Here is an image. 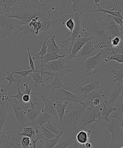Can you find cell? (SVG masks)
Instances as JSON below:
<instances>
[{"label": "cell", "mask_w": 123, "mask_h": 148, "mask_svg": "<svg viewBox=\"0 0 123 148\" xmlns=\"http://www.w3.org/2000/svg\"><path fill=\"white\" fill-rule=\"evenodd\" d=\"M101 43L91 39L87 41L77 53L76 57L78 60L89 58L98 53L100 51Z\"/></svg>", "instance_id": "obj_7"}, {"label": "cell", "mask_w": 123, "mask_h": 148, "mask_svg": "<svg viewBox=\"0 0 123 148\" xmlns=\"http://www.w3.org/2000/svg\"><path fill=\"white\" fill-rule=\"evenodd\" d=\"M0 26L6 33L13 27L11 23L10 18L7 17L3 12L0 13Z\"/></svg>", "instance_id": "obj_27"}, {"label": "cell", "mask_w": 123, "mask_h": 148, "mask_svg": "<svg viewBox=\"0 0 123 148\" xmlns=\"http://www.w3.org/2000/svg\"><path fill=\"white\" fill-rule=\"evenodd\" d=\"M82 23L85 32L84 36H91V39L103 45V47L110 46L112 38L106 30L104 20L97 21L89 14H86Z\"/></svg>", "instance_id": "obj_2"}, {"label": "cell", "mask_w": 123, "mask_h": 148, "mask_svg": "<svg viewBox=\"0 0 123 148\" xmlns=\"http://www.w3.org/2000/svg\"><path fill=\"white\" fill-rule=\"evenodd\" d=\"M85 107L80 103L69 101L65 109L64 117L59 123L64 133H75L77 123L80 119Z\"/></svg>", "instance_id": "obj_3"}, {"label": "cell", "mask_w": 123, "mask_h": 148, "mask_svg": "<svg viewBox=\"0 0 123 148\" xmlns=\"http://www.w3.org/2000/svg\"><path fill=\"white\" fill-rule=\"evenodd\" d=\"M5 34H6V32L5 30L0 26V40L5 36Z\"/></svg>", "instance_id": "obj_53"}, {"label": "cell", "mask_w": 123, "mask_h": 148, "mask_svg": "<svg viewBox=\"0 0 123 148\" xmlns=\"http://www.w3.org/2000/svg\"><path fill=\"white\" fill-rule=\"evenodd\" d=\"M66 25L67 28L70 31V32L69 33L72 32L74 29V26H75V23H74V21L73 20L72 18H70L69 19L66 21Z\"/></svg>", "instance_id": "obj_45"}, {"label": "cell", "mask_w": 123, "mask_h": 148, "mask_svg": "<svg viewBox=\"0 0 123 148\" xmlns=\"http://www.w3.org/2000/svg\"><path fill=\"white\" fill-rule=\"evenodd\" d=\"M118 99L121 102V105H122L123 104V92L122 94L120 95Z\"/></svg>", "instance_id": "obj_56"}, {"label": "cell", "mask_w": 123, "mask_h": 148, "mask_svg": "<svg viewBox=\"0 0 123 148\" xmlns=\"http://www.w3.org/2000/svg\"><path fill=\"white\" fill-rule=\"evenodd\" d=\"M85 148H93V146H92V144L90 143V142H86L85 144Z\"/></svg>", "instance_id": "obj_55"}, {"label": "cell", "mask_w": 123, "mask_h": 148, "mask_svg": "<svg viewBox=\"0 0 123 148\" xmlns=\"http://www.w3.org/2000/svg\"><path fill=\"white\" fill-rule=\"evenodd\" d=\"M75 26L72 32L70 34V40L71 44L75 41L76 38L82 32L83 29L82 21L80 18L79 15H76L74 17Z\"/></svg>", "instance_id": "obj_15"}, {"label": "cell", "mask_w": 123, "mask_h": 148, "mask_svg": "<svg viewBox=\"0 0 123 148\" xmlns=\"http://www.w3.org/2000/svg\"><path fill=\"white\" fill-rule=\"evenodd\" d=\"M104 22L106 30L111 38L119 36L123 39V30L121 29V27L119 26L111 15L108 14Z\"/></svg>", "instance_id": "obj_11"}, {"label": "cell", "mask_w": 123, "mask_h": 148, "mask_svg": "<svg viewBox=\"0 0 123 148\" xmlns=\"http://www.w3.org/2000/svg\"><path fill=\"white\" fill-rule=\"evenodd\" d=\"M10 100V104L14 108L18 123L21 124L24 127L33 125L34 122L30 121L26 116L25 110L27 106H24L22 103L17 101L16 99L11 100V97Z\"/></svg>", "instance_id": "obj_8"}, {"label": "cell", "mask_w": 123, "mask_h": 148, "mask_svg": "<svg viewBox=\"0 0 123 148\" xmlns=\"http://www.w3.org/2000/svg\"><path fill=\"white\" fill-rule=\"evenodd\" d=\"M103 101V100H101L98 98H96L93 100L92 104L94 106L97 107V106H99L100 104H102Z\"/></svg>", "instance_id": "obj_49"}, {"label": "cell", "mask_w": 123, "mask_h": 148, "mask_svg": "<svg viewBox=\"0 0 123 148\" xmlns=\"http://www.w3.org/2000/svg\"><path fill=\"white\" fill-rule=\"evenodd\" d=\"M43 73L49 75V73L45 71H42L41 70H36L30 73L29 74L32 77L34 80V86L35 87H37L40 84H42L44 86L45 80L42 78Z\"/></svg>", "instance_id": "obj_26"}, {"label": "cell", "mask_w": 123, "mask_h": 148, "mask_svg": "<svg viewBox=\"0 0 123 148\" xmlns=\"http://www.w3.org/2000/svg\"><path fill=\"white\" fill-rule=\"evenodd\" d=\"M5 10H4L3 4L0 3V13L3 12L4 13Z\"/></svg>", "instance_id": "obj_57"}, {"label": "cell", "mask_w": 123, "mask_h": 148, "mask_svg": "<svg viewBox=\"0 0 123 148\" xmlns=\"http://www.w3.org/2000/svg\"><path fill=\"white\" fill-rule=\"evenodd\" d=\"M54 79L51 83H49L47 88L52 89L53 91H54L55 88L57 87H60L66 90V88L64 85L58 77V74L54 75Z\"/></svg>", "instance_id": "obj_31"}, {"label": "cell", "mask_w": 123, "mask_h": 148, "mask_svg": "<svg viewBox=\"0 0 123 148\" xmlns=\"http://www.w3.org/2000/svg\"></svg>", "instance_id": "obj_63"}, {"label": "cell", "mask_w": 123, "mask_h": 148, "mask_svg": "<svg viewBox=\"0 0 123 148\" xmlns=\"http://www.w3.org/2000/svg\"><path fill=\"white\" fill-rule=\"evenodd\" d=\"M24 86L25 87V90L24 91H21L22 93L25 94L30 95L31 91V88L30 87H28V83H25L24 84Z\"/></svg>", "instance_id": "obj_50"}, {"label": "cell", "mask_w": 123, "mask_h": 148, "mask_svg": "<svg viewBox=\"0 0 123 148\" xmlns=\"http://www.w3.org/2000/svg\"><path fill=\"white\" fill-rule=\"evenodd\" d=\"M21 79H19L18 81V92H17V94L16 95H11L10 96V97H15L16 98L18 99V100H19V101L20 102L22 101V97L23 96H24V95L25 94H24V93H23L21 92L20 90L19 89V84L20 82Z\"/></svg>", "instance_id": "obj_43"}, {"label": "cell", "mask_w": 123, "mask_h": 148, "mask_svg": "<svg viewBox=\"0 0 123 148\" xmlns=\"http://www.w3.org/2000/svg\"><path fill=\"white\" fill-rule=\"evenodd\" d=\"M22 100V101L25 103H28L31 100L30 96L28 94H24L23 96Z\"/></svg>", "instance_id": "obj_51"}, {"label": "cell", "mask_w": 123, "mask_h": 148, "mask_svg": "<svg viewBox=\"0 0 123 148\" xmlns=\"http://www.w3.org/2000/svg\"><path fill=\"white\" fill-rule=\"evenodd\" d=\"M118 107L119 108L120 110H121V111L122 112V117L121 118H120L118 117V116L116 115H115L114 114V117H117V119H118L120 121V123L119 124L120 125V126L121 127H122L123 129V108L122 106H119Z\"/></svg>", "instance_id": "obj_48"}, {"label": "cell", "mask_w": 123, "mask_h": 148, "mask_svg": "<svg viewBox=\"0 0 123 148\" xmlns=\"http://www.w3.org/2000/svg\"><path fill=\"white\" fill-rule=\"evenodd\" d=\"M101 105L103 106V108L101 114L100 116L104 119V120L108 121L109 115L112 111L117 110V109L115 107H114L107 100H105L103 101Z\"/></svg>", "instance_id": "obj_24"}, {"label": "cell", "mask_w": 123, "mask_h": 148, "mask_svg": "<svg viewBox=\"0 0 123 148\" xmlns=\"http://www.w3.org/2000/svg\"><path fill=\"white\" fill-rule=\"evenodd\" d=\"M47 39V38H45L44 39L39 41V43L42 45V48L39 52L38 53L36 54V55L43 56L47 53V45L46 44V42Z\"/></svg>", "instance_id": "obj_40"}, {"label": "cell", "mask_w": 123, "mask_h": 148, "mask_svg": "<svg viewBox=\"0 0 123 148\" xmlns=\"http://www.w3.org/2000/svg\"><path fill=\"white\" fill-rule=\"evenodd\" d=\"M12 74V73H10L9 72L7 71V75L6 77L2 79V80L7 79L8 80V81H9V83H8L7 86L5 88V90H4V91H5V90L7 88L8 86H9L12 82H14L16 83L18 82V80L15 79L14 78Z\"/></svg>", "instance_id": "obj_41"}, {"label": "cell", "mask_w": 123, "mask_h": 148, "mask_svg": "<svg viewBox=\"0 0 123 148\" xmlns=\"http://www.w3.org/2000/svg\"><path fill=\"white\" fill-rule=\"evenodd\" d=\"M91 129L88 130V132L85 131L81 130L77 134L76 138L78 143L84 144L89 141L90 137V133Z\"/></svg>", "instance_id": "obj_29"}, {"label": "cell", "mask_w": 123, "mask_h": 148, "mask_svg": "<svg viewBox=\"0 0 123 148\" xmlns=\"http://www.w3.org/2000/svg\"><path fill=\"white\" fill-rule=\"evenodd\" d=\"M38 139V138H34L33 139H31V143H32L33 147L34 148L36 147V141Z\"/></svg>", "instance_id": "obj_54"}, {"label": "cell", "mask_w": 123, "mask_h": 148, "mask_svg": "<svg viewBox=\"0 0 123 148\" xmlns=\"http://www.w3.org/2000/svg\"><path fill=\"white\" fill-rule=\"evenodd\" d=\"M54 35L51 37L49 39H47L46 44L47 45V52L52 53L61 55L62 53H64V49L62 47H58L56 44L54 40Z\"/></svg>", "instance_id": "obj_18"}, {"label": "cell", "mask_w": 123, "mask_h": 148, "mask_svg": "<svg viewBox=\"0 0 123 148\" xmlns=\"http://www.w3.org/2000/svg\"><path fill=\"white\" fill-rule=\"evenodd\" d=\"M0 88H1V85L0 84Z\"/></svg>", "instance_id": "obj_61"}, {"label": "cell", "mask_w": 123, "mask_h": 148, "mask_svg": "<svg viewBox=\"0 0 123 148\" xmlns=\"http://www.w3.org/2000/svg\"><path fill=\"white\" fill-rule=\"evenodd\" d=\"M62 58L49 61L41 64V71L49 73V75H54L58 73L64 74L70 70V67L65 64Z\"/></svg>", "instance_id": "obj_6"}, {"label": "cell", "mask_w": 123, "mask_h": 148, "mask_svg": "<svg viewBox=\"0 0 123 148\" xmlns=\"http://www.w3.org/2000/svg\"><path fill=\"white\" fill-rule=\"evenodd\" d=\"M99 87V82L98 80L91 79L89 84L83 87H80L79 88L82 92V95H85L89 93L92 90H98Z\"/></svg>", "instance_id": "obj_25"}, {"label": "cell", "mask_w": 123, "mask_h": 148, "mask_svg": "<svg viewBox=\"0 0 123 148\" xmlns=\"http://www.w3.org/2000/svg\"><path fill=\"white\" fill-rule=\"evenodd\" d=\"M44 126L55 135H58L62 132L64 133L59 125L56 124L52 120L49 121L45 123H44Z\"/></svg>", "instance_id": "obj_28"}, {"label": "cell", "mask_w": 123, "mask_h": 148, "mask_svg": "<svg viewBox=\"0 0 123 148\" xmlns=\"http://www.w3.org/2000/svg\"><path fill=\"white\" fill-rule=\"evenodd\" d=\"M30 107H27L26 109V116L27 119L30 121L34 122L36 118L38 115L41 112V110H36L34 108V105L36 103H33L31 100L30 101Z\"/></svg>", "instance_id": "obj_23"}, {"label": "cell", "mask_w": 123, "mask_h": 148, "mask_svg": "<svg viewBox=\"0 0 123 148\" xmlns=\"http://www.w3.org/2000/svg\"><path fill=\"white\" fill-rule=\"evenodd\" d=\"M57 94V99L59 101L68 100L80 103L85 107V102L82 96L70 92L61 87H57L54 90Z\"/></svg>", "instance_id": "obj_9"}, {"label": "cell", "mask_w": 123, "mask_h": 148, "mask_svg": "<svg viewBox=\"0 0 123 148\" xmlns=\"http://www.w3.org/2000/svg\"><path fill=\"white\" fill-rule=\"evenodd\" d=\"M4 13L8 18H18L24 25L34 19L49 18L51 16L45 3L41 0H18Z\"/></svg>", "instance_id": "obj_1"}, {"label": "cell", "mask_w": 123, "mask_h": 148, "mask_svg": "<svg viewBox=\"0 0 123 148\" xmlns=\"http://www.w3.org/2000/svg\"><path fill=\"white\" fill-rule=\"evenodd\" d=\"M105 125L108 127V132L107 134L109 132L112 133V140L109 148L116 147L117 138L120 131V129L119 128L120 126L119 123L112 121L111 123Z\"/></svg>", "instance_id": "obj_13"}, {"label": "cell", "mask_w": 123, "mask_h": 148, "mask_svg": "<svg viewBox=\"0 0 123 148\" xmlns=\"http://www.w3.org/2000/svg\"><path fill=\"white\" fill-rule=\"evenodd\" d=\"M39 126L35 123L33 126H28L24 127V130L21 132H18L20 136H27L30 139L35 138L36 136L39 131Z\"/></svg>", "instance_id": "obj_19"}, {"label": "cell", "mask_w": 123, "mask_h": 148, "mask_svg": "<svg viewBox=\"0 0 123 148\" xmlns=\"http://www.w3.org/2000/svg\"><path fill=\"white\" fill-rule=\"evenodd\" d=\"M98 7V8L97 9L92 10H91L92 12H99V11H101V12H103L104 13H107L109 14L110 15H111L114 16L116 17H119L123 19V17L121 15L120 13L118 11H116L114 9H107L105 10L101 8V7L99 6L98 3H95Z\"/></svg>", "instance_id": "obj_32"}, {"label": "cell", "mask_w": 123, "mask_h": 148, "mask_svg": "<svg viewBox=\"0 0 123 148\" xmlns=\"http://www.w3.org/2000/svg\"><path fill=\"white\" fill-rule=\"evenodd\" d=\"M99 1L100 0H94V2H95V3H98Z\"/></svg>", "instance_id": "obj_60"}, {"label": "cell", "mask_w": 123, "mask_h": 148, "mask_svg": "<svg viewBox=\"0 0 123 148\" xmlns=\"http://www.w3.org/2000/svg\"><path fill=\"white\" fill-rule=\"evenodd\" d=\"M111 72L115 77L114 81L116 82L117 84L119 85H121L123 78V67L119 70H114L111 68Z\"/></svg>", "instance_id": "obj_35"}, {"label": "cell", "mask_w": 123, "mask_h": 148, "mask_svg": "<svg viewBox=\"0 0 123 148\" xmlns=\"http://www.w3.org/2000/svg\"><path fill=\"white\" fill-rule=\"evenodd\" d=\"M4 94V92H2L0 93V98H1L3 96V95Z\"/></svg>", "instance_id": "obj_59"}, {"label": "cell", "mask_w": 123, "mask_h": 148, "mask_svg": "<svg viewBox=\"0 0 123 148\" xmlns=\"http://www.w3.org/2000/svg\"><path fill=\"white\" fill-rule=\"evenodd\" d=\"M58 101L54 102L53 106L56 110L57 115L60 119V123H61L64 117L65 109L67 104L70 101L64 100V101Z\"/></svg>", "instance_id": "obj_21"}, {"label": "cell", "mask_w": 123, "mask_h": 148, "mask_svg": "<svg viewBox=\"0 0 123 148\" xmlns=\"http://www.w3.org/2000/svg\"><path fill=\"white\" fill-rule=\"evenodd\" d=\"M29 49V46H28V47H27V51H28V57H29V60L30 66L31 69L33 70V71H35V67H34V63L33 61L32 57H31L30 54Z\"/></svg>", "instance_id": "obj_46"}, {"label": "cell", "mask_w": 123, "mask_h": 148, "mask_svg": "<svg viewBox=\"0 0 123 148\" xmlns=\"http://www.w3.org/2000/svg\"><path fill=\"white\" fill-rule=\"evenodd\" d=\"M42 134L44 136V137L47 139H51L55 137L56 135L54 134L48 129L45 128L44 126H41L40 127Z\"/></svg>", "instance_id": "obj_39"}, {"label": "cell", "mask_w": 123, "mask_h": 148, "mask_svg": "<svg viewBox=\"0 0 123 148\" xmlns=\"http://www.w3.org/2000/svg\"><path fill=\"white\" fill-rule=\"evenodd\" d=\"M41 97L44 102V107L42 109L43 111L46 112L54 116L55 119L58 120V117L57 115V112L53 106L54 102V99H48L43 95H41Z\"/></svg>", "instance_id": "obj_16"}, {"label": "cell", "mask_w": 123, "mask_h": 148, "mask_svg": "<svg viewBox=\"0 0 123 148\" xmlns=\"http://www.w3.org/2000/svg\"><path fill=\"white\" fill-rule=\"evenodd\" d=\"M102 90H94L90 92L89 93H87L88 94L87 96L86 94L85 95H82V96L84 98H85V100H89L92 103L93 100L94 99L98 98L101 100H102Z\"/></svg>", "instance_id": "obj_30"}, {"label": "cell", "mask_w": 123, "mask_h": 148, "mask_svg": "<svg viewBox=\"0 0 123 148\" xmlns=\"http://www.w3.org/2000/svg\"><path fill=\"white\" fill-rule=\"evenodd\" d=\"M54 117L53 116L51 115L49 113L43 111L42 110H41V112L37 115L34 120V123L41 127V126H44V123H45L51 120V119Z\"/></svg>", "instance_id": "obj_20"}, {"label": "cell", "mask_w": 123, "mask_h": 148, "mask_svg": "<svg viewBox=\"0 0 123 148\" xmlns=\"http://www.w3.org/2000/svg\"><path fill=\"white\" fill-rule=\"evenodd\" d=\"M10 98V96L9 97V95L5 96V94L0 98V133L5 123L8 112L12 108L9 107Z\"/></svg>", "instance_id": "obj_12"}, {"label": "cell", "mask_w": 123, "mask_h": 148, "mask_svg": "<svg viewBox=\"0 0 123 148\" xmlns=\"http://www.w3.org/2000/svg\"><path fill=\"white\" fill-rule=\"evenodd\" d=\"M107 56L103 49L99 52L93 56L81 60V67L86 72L87 74H91V71L94 70L92 75L95 74L97 69L101 67L105 62Z\"/></svg>", "instance_id": "obj_5"}, {"label": "cell", "mask_w": 123, "mask_h": 148, "mask_svg": "<svg viewBox=\"0 0 123 148\" xmlns=\"http://www.w3.org/2000/svg\"><path fill=\"white\" fill-rule=\"evenodd\" d=\"M31 142L30 138L28 136H25L21 139L20 143L23 148H29L32 145Z\"/></svg>", "instance_id": "obj_42"}, {"label": "cell", "mask_w": 123, "mask_h": 148, "mask_svg": "<svg viewBox=\"0 0 123 148\" xmlns=\"http://www.w3.org/2000/svg\"><path fill=\"white\" fill-rule=\"evenodd\" d=\"M115 85L111 86L109 89L108 94V101L112 104L118 99L122 90H123V87L121 85L117 83Z\"/></svg>", "instance_id": "obj_17"}, {"label": "cell", "mask_w": 123, "mask_h": 148, "mask_svg": "<svg viewBox=\"0 0 123 148\" xmlns=\"http://www.w3.org/2000/svg\"><path fill=\"white\" fill-rule=\"evenodd\" d=\"M36 58L39 60L41 65L44 64L47 62L53 61L66 56V55H60L58 54L53 53H52L47 52L43 56H35Z\"/></svg>", "instance_id": "obj_22"}, {"label": "cell", "mask_w": 123, "mask_h": 148, "mask_svg": "<svg viewBox=\"0 0 123 148\" xmlns=\"http://www.w3.org/2000/svg\"><path fill=\"white\" fill-rule=\"evenodd\" d=\"M118 11L123 17V0H121L120 2V5Z\"/></svg>", "instance_id": "obj_52"}, {"label": "cell", "mask_w": 123, "mask_h": 148, "mask_svg": "<svg viewBox=\"0 0 123 148\" xmlns=\"http://www.w3.org/2000/svg\"><path fill=\"white\" fill-rule=\"evenodd\" d=\"M112 16L114 18V21H115L116 23H117L118 25H119L120 26L122 27V28H123V19L119 17L114 16L112 15Z\"/></svg>", "instance_id": "obj_47"}, {"label": "cell", "mask_w": 123, "mask_h": 148, "mask_svg": "<svg viewBox=\"0 0 123 148\" xmlns=\"http://www.w3.org/2000/svg\"><path fill=\"white\" fill-rule=\"evenodd\" d=\"M69 2L70 5V16L73 18L88 10L91 0H69Z\"/></svg>", "instance_id": "obj_10"}, {"label": "cell", "mask_w": 123, "mask_h": 148, "mask_svg": "<svg viewBox=\"0 0 123 148\" xmlns=\"http://www.w3.org/2000/svg\"><path fill=\"white\" fill-rule=\"evenodd\" d=\"M123 39L121 37L116 36L111 39V43L110 46L112 48H114V49L116 47H121L122 44V41Z\"/></svg>", "instance_id": "obj_38"}, {"label": "cell", "mask_w": 123, "mask_h": 148, "mask_svg": "<svg viewBox=\"0 0 123 148\" xmlns=\"http://www.w3.org/2000/svg\"><path fill=\"white\" fill-rule=\"evenodd\" d=\"M51 23L49 18H44L41 19V31L47 32L51 28Z\"/></svg>", "instance_id": "obj_37"}, {"label": "cell", "mask_w": 123, "mask_h": 148, "mask_svg": "<svg viewBox=\"0 0 123 148\" xmlns=\"http://www.w3.org/2000/svg\"><path fill=\"white\" fill-rule=\"evenodd\" d=\"M99 112V107H95L93 105L92 103L88 104L82 113L80 119L77 123L75 133L77 134L78 132L82 130L85 126L91 124L94 122H98L96 118H99L104 120Z\"/></svg>", "instance_id": "obj_4"}, {"label": "cell", "mask_w": 123, "mask_h": 148, "mask_svg": "<svg viewBox=\"0 0 123 148\" xmlns=\"http://www.w3.org/2000/svg\"><path fill=\"white\" fill-rule=\"evenodd\" d=\"M11 71L12 72L13 74L15 73V74H19L22 77H24V78L26 77V76L28 74H29L30 73L32 72L35 71H33L32 70L30 69L28 70H24V71H15V70H11Z\"/></svg>", "instance_id": "obj_44"}, {"label": "cell", "mask_w": 123, "mask_h": 148, "mask_svg": "<svg viewBox=\"0 0 123 148\" xmlns=\"http://www.w3.org/2000/svg\"><path fill=\"white\" fill-rule=\"evenodd\" d=\"M109 60H114L117 62L123 63V54L116 53L114 49L111 51L109 55L107 56L105 59V62H107Z\"/></svg>", "instance_id": "obj_34"}, {"label": "cell", "mask_w": 123, "mask_h": 148, "mask_svg": "<svg viewBox=\"0 0 123 148\" xmlns=\"http://www.w3.org/2000/svg\"><path fill=\"white\" fill-rule=\"evenodd\" d=\"M122 29H123V28H122Z\"/></svg>", "instance_id": "obj_62"}, {"label": "cell", "mask_w": 123, "mask_h": 148, "mask_svg": "<svg viewBox=\"0 0 123 148\" xmlns=\"http://www.w3.org/2000/svg\"><path fill=\"white\" fill-rule=\"evenodd\" d=\"M6 0H0V3L2 4H5V2Z\"/></svg>", "instance_id": "obj_58"}, {"label": "cell", "mask_w": 123, "mask_h": 148, "mask_svg": "<svg viewBox=\"0 0 123 148\" xmlns=\"http://www.w3.org/2000/svg\"><path fill=\"white\" fill-rule=\"evenodd\" d=\"M63 133H61L57 135L55 137L51 139H47L44 137L45 140V143L44 146L43 148H51L53 147L57 144L59 139H60V136Z\"/></svg>", "instance_id": "obj_33"}, {"label": "cell", "mask_w": 123, "mask_h": 148, "mask_svg": "<svg viewBox=\"0 0 123 148\" xmlns=\"http://www.w3.org/2000/svg\"><path fill=\"white\" fill-rule=\"evenodd\" d=\"M72 143V139L71 138L65 139H59L57 144L54 146V148H64L67 147Z\"/></svg>", "instance_id": "obj_36"}, {"label": "cell", "mask_w": 123, "mask_h": 148, "mask_svg": "<svg viewBox=\"0 0 123 148\" xmlns=\"http://www.w3.org/2000/svg\"><path fill=\"white\" fill-rule=\"evenodd\" d=\"M91 39V36L77 37L75 41L73 43V46L72 49L69 51L68 58L69 59H72L74 57H75L77 53L79 51L80 49L82 47L86 42Z\"/></svg>", "instance_id": "obj_14"}]
</instances>
